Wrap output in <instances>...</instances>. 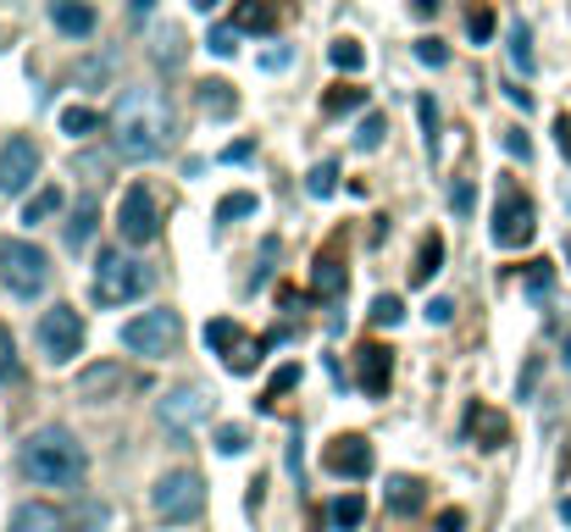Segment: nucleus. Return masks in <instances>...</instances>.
<instances>
[{"instance_id":"nucleus-1","label":"nucleus","mask_w":571,"mask_h":532,"mask_svg":"<svg viewBox=\"0 0 571 532\" xmlns=\"http://www.w3.org/2000/svg\"><path fill=\"white\" fill-rule=\"evenodd\" d=\"M106 134L123 161H161L178 144V112L161 89H123Z\"/></svg>"},{"instance_id":"nucleus-2","label":"nucleus","mask_w":571,"mask_h":532,"mask_svg":"<svg viewBox=\"0 0 571 532\" xmlns=\"http://www.w3.org/2000/svg\"><path fill=\"white\" fill-rule=\"evenodd\" d=\"M18 466L34 488H72L78 477H84L90 455H84V443H78L67 427H39L23 438V450H18Z\"/></svg>"},{"instance_id":"nucleus-3","label":"nucleus","mask_w":571,"mask_h":532,"mask_svg":"<svg viewBox=\"0 0 571 532\" xmlns=\"http://www.w3.org/2000/svg\"><path fill=\"white\" fill-rule=\"evenodd\" d=\"M144 289H150V266H144V261H128L123 250H101L95 278H90V300H95L101 311L133 305V300H144Z\"/></svg>"},{"instance_id":"nucleus-4","label":"nucleus","mask_w":571,"mask_h":532,"mask_svg":"<svg viewBox=\"0 0 571 532\" xmlns=\"http://www.w3.org/2000/svg\"><path fill=\"white\" fill-rule=\"evenodd\" d=\"M150 510H155V521H167V527H189V521H200V510H206V477H200L195 466L161 472L155 488H150Z\"/></svg>"},{"instance_id":"nucleus-5","label":"nucleus","mask_w":571,"mask_h":532,"mask_svg":"<svg viewBox=\"0 0 571 532\" xmlns=\"http://www.w3.org/2000/svg\"><path fill=\"white\" fill-rule=\"evenodd\" d=\"M0 284L18 300H39L50 289V255L34 239H0Z\"/></svg>"},{"instance_id":"nucleus-6","label":"nucleus","mask_w":571,"mask_h":532,"mask_svg":"<svg viewBox=\"0 0 571 532\" xmlns=\"http://www.w3.org/2000/svg\"><path fill=\"white\" fill-rule=\"evenodd\" d=\"M123 344L133 355H144V361H167V355H178V344H184V316L155 305V311H144L123 327Z\"/></svg>"},{"instance_id":"nucleus-7","label":"nucleus","mask_w":571,"mask_h":532,"mask_svg":"<svg viewBox=\"0 0 571 532\" xmlns=\"http://www.w3.org/2000/svg\"><path fill=\"white\" fill-rule=\"evenodd\" d=\"M34 333H39V355L50 367H67V361L84 355V316H78L72 305H50Z\"/></svg>"},{"instance_id":"nucleus-8","label":"nucleus","mask_w":571,"mask_h":532,"mask_svg":"<svg viewBox=\"0 0 571 532\" xmlns=\"http://www.w3.org/2000/svg\"><path fill=\"white\" fill-rule=\"evenodd\" d=\"M494 244L500 250H527L533 244V233H538V211H533V200L516 189V184H500V200H494Z\"/></svg>"},{"instance_id":"nucleus-9","label":"nucleus","mask_w":571,"mask_h":532,"mask_svg":"<svg viewBox=\"0 0 571 532\" xmlns=\"http://www.w3.org/2000/svg\"><path fill=\"white\" fill-rule=\"evenodd\" d=\"M211 410H217V400H211V389L206 383H184V389H173L167 400L155 405V416H161V427L167 432H195V427H206L211 421Z\"/></svg>"},{"instance_id":"nucleus-10","label":"nucleus","mask_w":571,"mask_h":532,"mask_svg":"<svg viewBox=\"0 0 571 532\" xmlns=\"http://www.w3.org/2000/svg\"><path fill=\"white\" fill-rule=\"evenodd\" d=\"M377 466L372 455V438L361 432H339L334 443H322V472H334V477H350V483H366Z\"/></svg>"},{"instance_id":"nucleus-11","label":"nucleus","mask_w":571,"mask_h":532,"mask_svg":"<svg viewBox=\"0 0 571 532\" xmlns=\"http://www.w3.org/2000/svg\"><path fill=\"white\" fill-rule=\"evenodd\" d=\"M39 177V144L28 134H12L0 144V195H28Z\"/></svg>"},{"instance_id":"nucleus-12","label":"nucleus","mask_w":571,"mask_h":532,"mask_svg":"<svg viewBox=\"0 0 571 532\" xmlns=\"http://www.w3.org/2000/svg\"><path fill=\"white\" fill-rule=\"evenodd\" d=\"M117 233H123L128 244H150V239L161 233V206H155V195H150L144 184H133V189L123 195V206H117Z\"/></svg>"},{"instance_id":"nucleus-13","label":"nucleus","mask_w":571,"mask_h":532,"mask_svg":"<svg viewBox=\"0 0 571 532\" xmlns=\"http://www.w3.org/2000/svg\"><path fill=\"white\" fill-rule=\"evenodd\" d=\"M461 432H466L471 450H505V443H511V421H505L494 405H482V400H471V405H466Z\"/></svg>"},{"instance_id":"nucleus-14","label":"nucleus","mask_w":571,"mask_h":532,"mask_svg":"<svg viewBox=\"0 0 571 532\" xmlns=\"http://www.w3.org/2000/svg\"><path fill=\"white\" fill-rule=\"evenodd\" d=\"M356 372H361V389L372 400H383L394 389V349L388 344H361L356 349Z\"/></svg>"},{"instance_id":"nucleus-15","label":"nucleus","mask_w":571,"mask_h":532,"mask_svg":"<svg viewBox=\"0 0 571 532\" xmlns=\"http://www.w3.org/2000/svg\"><path fill=\"white\" fill-rule=\"evenodd\" d=\"M311 284H316V294H328V300L345 294V233H334L328 244L316 250V261H311Z\"/></svg>"},{"instance_id":"nucleus-16","label":"nucleus","mask_w":571,"mask_h":532,"mask_svg":"<svg viewBox=\"0 0 571 532\" xmlns=\"http://www.w3.org/2000/svg\"><path fill=\"white\" fill-rule=\"evenodd\" d=\"M50 23L67 39H90L95 34V7H90V0H50Z\"/></svg>"},{"instance_id":"nucleus-17","label":"nucleus","mask_w":571,"mask_h":532,"mask_svg":"<svg viewBox=\"0 0 571 532\" xmlns=\"http://www.w3.org/2000/svg\"><path fill=\"white\" fill-rule=\"evenodd\" d=\"M283 18L278 0H233V28L238 34H272Z\"/></svg>"},{"instance_id":"nucleus-18","label":"nucleus","mask_w":571,"mask_h":532,"mask_svg":"<svg viewBox=\"0 0 571 532\" xmlns=\"http://www.w3.org/2000/svg\"><path fill=\"white\" fill-rule=\"evenodd\" d=\"M12 532H67V510L45 505V499H28L12 510Z\"/></svg>"},{"instance_id":"nucleus-19","label":"nucleus","mask_w":571,"mask_h":532,"mask_svg":"<svg viewBox=\"0 0 571 532\" xmlns=\"http://www.w3.org/2000/svg\"><path fill=\"white\" fill-rule=\"evenodd\" d=\"M222 367H228L233 378H250V372L261 367V344H256L250 333H238V338L222 349Z\"/></svg>"},{"instance_id":"nucleus-20","label":"nucleus","mask_w":571,"mask_h":532,"mask_svg":"<svg viewBox=\"0 0 571 532\" xmlns=\"http://www.w3.org/2000/svg\"><path fill=\"white\" fill-rule=\"evenodd\" d=\"M439 266H444V239L439 233H422V250H417V266H411V284L428 289L439 278Z\"/></svg>"},{"instance_id":"nucleus-21","label":"nucleus","mask_w":571,"mask_h":532,"mask_svg":"<svg viewBox=\"0 0 571 532\" xmlns=\"http://www.w3.org/2000/svg\"><path fill=\"white\" fill-rule=\"evenodd\" d=\"M123 383H128L123 367H90L84 378H78V394H84V400H112Z\"/></svg>"},{"instance_id":"nucleus-22","label":"nucleus","mask_w":571,"mask_h":532,"mask_svg":"<svg viewBox=\"0 0 571 532\" xmlns=\"http://www.w3.org/2000/svg\"><path fill=\"white\" fill-rule=\"evenodd\" d=\"M366 106V89L361 83H334L328 95H322V117H350Z\"/></svg>"},{"instance_id":"nucleus-23","label":"nucleus","mask_w":571,"mask_h":532,"mask_svg":"<svg viewBox=\"0 0 571 532\" xmlns=\"http://www.w3.org/2000/svg\"><path fill=\"white\" fill-rule=\"evenodd\" d=\"M95 217H101V200H95V195H84V200L72 206V222H67V244H72V250H84V244H90Z\"/></svg>"},{"instance_id":"nucleus-24","label":"nucleus","mask_w":571,"mask_h":532,"mask_svg":"<svg viewBox=\"0 0 571 532\" xmlns=\"http://www.w3.org/2000/svg\"><path fill=\"white\" fill-rule=\"evenodd\" d=\"M195 101H200L211 117H233V112H238V95H233V89H228L222 78H206V83L195 89Z\"/></svg>"},{"instance_id":"nucleus-25","label":"nucleus","mask_w":571,"mask_h":532,"mask_svg":"<svg viewBox=\"0 0 571 532\" xmlns=\"http://www.w3.org/2000/svg\"><path fill=\"white\" fill-rule=\"evenodd\" d=\"M61 206H67V195H61L56 184H45L39 195H28V206H23V222H28V228H39V222H50Z\"/></svg>"},{"instance_id":"nucleus-26","label":"nucleus","mask_w":571,"mask_h":532,"mask_svg":"<svg viewBox=\"0 0 571 532\" xmlns=\"http://www.w3.org/2000/svg\"><path fill=\"white\" fill-rule=\"evenodd\" d=\"M422 499H428V488L417 483V477H388V510H422Z\"/></svg>"},{"instance_id":"nucleus-27","label":"nucleus","mask_w":571,"mask_h":532,"mask_svg":"<svg viewBox=\"0 0 571 532\" xmlns=\"http://www.w3.org/2000/svg\"><path fill=\"white\" fill-rule=\"evenodd\" d=\"M417 117H422V144H428V155L439 161V144H444V128H439V101H433V95H417Z\"/></svg>"},{"instance_id":"nucleus-28","label":"nucleus","mask_w":571,"mask_h":532,"mask_svg":"<svg viewBox=\"0 0 571 532\" xmlns=\"http://www.w3.org/2000/svg\"><path fill=\"white\" fill-rule=\"evenodd\" d=\"M61 134H72V139L101 134V112H90V106H67V112H61Z\"/></svg>"},{"instance_id":"nucleus-29","label":"nucleus","mask_w":571,"mask_h":532,"mask_svg":"<svg viewBox=\"0 0 571 532\" xmlns=\"http://www.w3.org/2000/svg\"><path fill=\"white\" fill-rule=\"evenodd\" d=\"M23 378V361H18V338L12 327H0V389H12Z\"/></svg>"},{"instance_id":"nucleus-30","label":"nucleus","mask_w":571,"mask_h":532,"mask_svg":"<svg viewBox=\"0 0 571 532\" xmlns=\"http://www.w3.org/2000/svg\"><path fill=\"white\" fill-rule=\"evenodd\" d=\"M305 189H311L316 200L339 195V161H316V166H311V177H305Z\"/></svg>"},{"instance_id":"nucleus-31","label":"nucleus","mask_w":571,"mask_h":532,"mask_svg":"<svg viewBox=\"0 0 571 532\" xmlns=\"http://www.w3.org/2000/svg\"><path fill=\"white\" fill-rule=\"evenodd\" d=\"M511 61H516V72H533V67H538V56H533V28H527V23H511Z\"/></svg>"},{"instance_id":"nucleus-32","label":"nucleus","mask_w":571,"mask_h":532,"mask_svg":"<svg viewBox=\"0 0 571 532\" xmlns=\"http://www.w3.org/2000/svg\"><path fill=\"white\" fill-rule=\"evenodd\" d=\"M328 61H334L339 72H361V67H366V50H361V39H334Z\"/></svg>"},{"instance_id":"nucleus-33","label":"nucleus","mask_w":571,"mask_h":532,"mask_svg":"<svg viewBox=\"0 0 571 532\" xmlns=\"http://www.w3.org/2000/svg\"><path fill=\"white\" fill-rule=\"evenodd\" d=\"M383 134H388L383 112H366V117H361V128H356V150H377V144H383Z\"/></svg>"},{"instance_id":"nucleus-34","label":"nucleus","mask_w":571,"mask_h":532,"mask_svg":"<svg viewBox=\"0 0 571 532\" xmlns=\"http://www.w3.org/2000/svg\"><path fill=\"white\" fill-rule=\"evenodd\" d=\"M372 322H377V327H399V322H405V300H399V294H377V300H372Z\"/></svg>"},{"instance_id":"nucleus-35","label":"nucleus","mask_w":571,"mask_h":532,"mask_svg":"<svg viewBox=\"0 0 571 532\" xmlns=\"http://www.w3.org/2000/svg\"><path fill=\"white\" fill-rule=\"evenodd\" d=\"M294 383H300V367H283V372H278V378L267 383V394L256 400V410H278V394H289Z\"/></svg>"},{"instance_id":"nucleus-36","label":"nucleus","mask_w":571,"mask_h":532,"mask_svg":"<svg viewBox=\"0 0 571 532\" xmlns=\"http://www.w3.org/2000/svg\"><path fill=\"white\" fill-rule=\"evenodd\" d=\"M361 516H366V499H361V494H345V499L334 505V527H339V532L361 527Z\"/></svg>"},{"instance_id":"nucleus-37","label":"nucleus","mask_w":571,"mask_h":532,"mask_svg":"<svg viewBox=\"0 0 571 532\" xmlns=\"http://www.w3.org/2000/svg\"><path fill=\"white\" fill-rule=\"evenodd\" d=\"M256 206H261V200H256L250 189H238V195H228V200L217 206V217H222V222H233V217H256Z\"/></svg>"},{"instance_id":"nucleus-38","label":"nucleus","mask_w":571,"mask_h":532,"mask_svg":"<svg viewBox=\"0 0 571 532\" xmlns=\"http://www.w3.org/2000/svg\"><path fill=\"white\" fill-rule=\"evenodd\" d=\"M466 34H471L477 45H488V39H494V12H488V7H471V12H466Z\"/></svg>"},{"instance_id":"nucleus-39","label":"nucleus","mask_w":571,"mask_h":532,"mask_svg":"<svg viewBox=\"0 0 571 532\" xmlns=\"http://www.w3.org/2000/svg\"><path fill=\"white\" fill-rule=\"evenodd\" d=\"M238 333H244V327H238V322H228V316H217V322H206V344H211L217 355H222V349H228V344H233Z\"/></svg>"},{"instance_id":"nucleus-40","label":"nucleus","mask_w":571,"mask_h":532,"mask_svg":"<svg viewBox=\"0 0 571 532\" xmlns=\"http://www.w3.org/2000/svg\"><path fill=\"white\" fill-rule=\"evenodd\" d=\"M155 67H167V72L178 67V28H161L155 34Z\"/></svg>"},{"instance_id":"nucleus-41","label":"nucleus","mask_w":571,"mask_h":532,"mask_svg":"<svg viewBox=\"0 0 571 532\" xmlns=\"http://www.w3.org/2000/svg\"><path fill=\"white\" fill-rule=\"evenodd\" d=\"M244 450H250V432H244V427H222L217 432V455H244Z\"/></svg>"},{"instance_id":"nucleus-42","label":"nucleus","mask_w":571,"mask_h":532,"mask_svg":"<svg viewBox=\"0 0 571 532\" xmlns=\"http://www.w3.org/2000/svg\"><path fill=\"white\" fill-rule=\"evenodd\" d=\"M206 45H211V56H233V50H238V28H233V23H217Z\"/></svg>"},{"instance_id":"nucleus-43","label":"nucleus","mask_w":571,"mask_h":532,"mask_svg":"<svg viewBox=\"0 0 571 532\" xmlns=\"http://www.w3.org/2000/svg\"><path fill=\"white\" fill-rule=\"evenodd\" d=\"M549 284H555V266H549V261H533V273H527V294H549Z\"/></svg>"},{"instance_id":"nucleus-44","label":"nucleus","mask_w":571,"mask_h":532,"mask_svg":"<svg viewBox=\"0 0 571 532\" xmlns=\"http://www.w3.org/2000/svg\"><path fill=\"white\" fill-rule=\"evenodd\" d=\"M417 56H422L428 67H444V61H450V50H444V39H433V34H428V39H417Z\"/></svg>"},{"instance_id":"nucleus-45","label":"nucleus","mask_w":571,"mask_h":532,"mask_svg":"<svg viewBox=\"0 0 571 532\" xmlns=\"http://www.w3.org/2000/svg\"><path fill=\"white\" fill-rule=\"evenodd\" d=\"M505 150H511L516 161H527V155H533V144H527V134H522V128H505Z\"/></svg>"},{"instance_id":"nucleus-46","label":"nucleus","mask_w":571,"mask_h":532,"mask_svg":"<svg viewBox=\"0 0 571 532\" xmlns=\"http://www.w3.org/2000/svg\"><path fill=\"white\" fill-rule=\"evenodd\" d=\"M433 532H466V510H444Z\"/></svg>"},{"instance_id":"nucleus-47","label":"nucleus","mask_w":571,"mask_h":532,"mask_svg":"<svg viewBox=\"0 0 571 532\" xmlns=\"http://www.w3.org/2000/svg\"><path fill=\"white\" fill-rule=\"evenodd\" d=\"M450 206H455V211L466 217V211H471V184H455V195H450Z\"/></svg>"},{"instance_id":"nucleus-48","label":"nucleus","mask_w":571,"mask_h":532,"mask_svg":"<svg viewBox=\"0 0 571 532\" xmlns=\"http://www.w3.org/2000/svg\"><path fill=\"white\" fill-rule=\"evenodd\" d=\"M428 316H433V322H450V316H455V300H433Z\"/></svg>"},{"instance_id":"nucleus-49","label":"nucleus","mask_w":571,"mask_h":532,"mask_svg":"<svg viewBox=\"0 0 571 532\" xmlns=\"http://www.w3.org/2000/svg\"><path fill=\"white\" fill-rule=\"evenodd\" d=\"M555 139H560V150L571 155V117H560V123H555Z\"/></svg>"},{"instance_id":"nucleus-50","label":"nucleus","mask_w":571,"mask_h":532,"mask_svg":"<svg viewBox=\"0 0 571 532\" xmlns=\"http://www.w3.org/2000/svg\"><path fill=\"white\" fill-rule=\"evenodd\" d=\"M505 95H511V101H516V106H522V112H527V106H533V95H527V89H522V83H505Z\"/></svg>"},{"instance_id":"nucleus-51","label":"nucleus","mask_w":571,"mask_h":532,"mask_svg":"<svg viewBox=\"0 0 571 532\" xmlns=\"http://www.w3.org/2000/svg\"><path fill=\"white\" fill-rule=\"evenodd\" d=\"M439 12V0H417V18H433Z\"/></svg>"},{"instance_id":"nucleus-52","label":"nucleus","mask_w":571,"mask_h":532,"mask_svg":"<svg viewBox=\"0 0 571 532\" xmlns=\"http://www.w3.org/2000/svg\"><path fill=\"white\" fill-rule=\"evenodd\" d=\"M222 7V0H195V12H217Z\"/></svg>"},{"instance_id":"nucleus-53","label":"nucleus","mask_w":571,"mask_h":532,"mask_svg":"<svg viewBox=\"0 0 571 532\" xmlns=\"http://www.w3.org/2000/svg\"><path fill=\"white\" fill-rule=\"evenodd\" d=\"M560 516H566V521H571V499H560Z\"/></svg>"},{"instance_id":"nucleus-54","label":"nucleus","mask_w":571,"mask_h":532,"mask_svg":"<svg viewBox=\"0 0 571 532\" xmlns=\"http://www.w3.org/2000/svg\"><path fill=\"white\" fill-rule=\"evenodd\" d=\"M566 367H571V338H566Z\"/></svg>"},{"instance_id":"nucleus-55","label":"nucleus","mask_w":571,"mask_h":532,"mask_svg":"<svg viewBox=\"0 0 571 532\" xmlns=\"http://www.w3.org/2000/svg\"><path fill=\"white\" fill-rule=\"evenodd\" d=\"M566 261H571V239H566Z\"/></svg>"}]
</instances>
